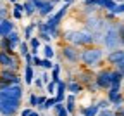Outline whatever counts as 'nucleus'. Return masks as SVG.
Segmentation results:
<instances>
[{
  "label": "nucleus",
  "instance_id": "1",
  "mask_svg": "<svg viewBox=\"0 0 124 116\" xmlns=\"http://www.w3.org/2000/svg\"><path fill=\"white\" fill-rule=\"evenodd\" d=\"M103 57V50L98 47H90L86 45L83 50H81V62L86 66V68H95L102 62Z\"/></svg>",
  "mask_w": 124,
  "mask_h": 116
},
{
  "label": "nucleus",
  "instance_id": "2",
  "mask_svg": "<svg viewBox=\"0 0 124 116\" xmlns=\"http://www.w3.org/2000/svg\"><path fill=\"white\" fill-rule=\"evenodd\" d=\"M64 38L67 42H71L72 45H90L93 43V40H95V37H93L91 31H66L64 33Z\"/></svg>",
  "mask_w": 124,
  "mask_h": 116
},
{
  "label": "nucleus",
  "instance_id": "3",
  "mask_svg": "<svg viewBox=\"0 0 124 116\" xmlns=\"http://www.w3.org/2000/svg\"><path fill=\"white\" fill-rule=\"evenodd\" d=\"M21 106V101L17 99H4V101H0V113L4 116H14L17 113Z\"/></svg>",
  "mask_w": 124,
  "mask_h": 116
},
{
  "label": "nucleus",
  "instance_id": "4",
  "mask_svg": "<svg viewBox=\"0 0 124 116\" xmlns=\"http://www.w3.org/2000/svg\"><path fill=\"white\" fill-rule=\"evenodd\" d=\"M103 43L107 48H110V50H114V48H117V45L121 43L119 40V31L116 26H110L107 31H105V38H103Z\"/></svg>",
  "mask_w": 124,
  "mask_h": 116
},
{
  "label": "nucleus",
  "instance_id": "5",
  "mask_svg": "<svg viewBox=\"0 0 124 116\" xmlns=\"http://www.w3.org/2000/svg\"><path fill=\"white\" fill-rule=\"evenodd\" d=\"M107 99L112 102V106L116 107V111L122 109V102H124V95L121 94V87H110L107 90Z\"/></svg>",
  "mask_w": 124,
  "mask_h": 116
},
{
  "label": "nucleus",
  "instance_id": "6",
  "mask_svg": "<svg viewBox=\"0 0 124 116\" xmlns=\"http://www.w3.org/2000/svg\"><path fill=\"white\" fill-rule=\"evenodd\" d=\"M21 97H23V87L19 83L9 85L5 90H0V101H4V99H17V101H21Z\"/></svg>",
  "mask_w": 124,
  "mask_h": 116
},
{
  "label": "nucleus",
  "instance_id": "7",
  "mask_svg": "<svg viewBox=\"0 0 124 116\" xmlns=\"http://www.w3.org/2000/svg\"><path fill=\"white\" fill-rule=\"evenodd\" d=\"M95 81L102 90H108L112 87V71L110 69H102L98 75H95Z\"/></svg>",
  "mask_w": 124,
  "mask_h": 116
},
{
  "label": "nucleus",
  "instance_id": "8",
  "mask_svg": "<svg viewBox=\"0 0 124 116\" xmlns=\"http://www.w3.org/2000/svg\"><path fill=\"white\" fill-rule=\"evenodd\" d=\"M0 66L2 68H9V69H17V57H14L12 52H4L0 50Z\"/></svg>",
  "mask_w": 124,
  "mask_h": 116
},
{
  "label": "nucleus",
  "instance_id": "9",
  "mask_svg": "<svg viewBox=\"0 0 124 116\" xmlns=\"http://www.w3.org/2000/svg\"><path fill=\"white\" fill-rule=\"evenodd\" d=\"M67 9H69V4H64L57 12H54L52 16H48V19H46V24H48V28H57V26L60 24V19L64 18V14L67 12Z\"/></svg>",
  "mask_w": 124,
  "mask_h": 116
},
{
  "label": "nucleus",
  "instance_id": "10",
  "mask_svg": "<svg viewBox=\"0 0 124 116\" xmlns=\"http://www.w3.org/2000/svg\"><path fill=\"white\" fill-rule=\"evenodd\" d=\"M62 56H64L69 62L81 61V52L76 48V45H66V47H62Z\"/></svg>",
  "mask_w": 124,
  "mask_h": 116
},
{
  "label": "nucleus",
  "instance_id": "11",
  "mask_svg": "<svg viewBox=\"0 0 124 116\" xmlns=\"http://www.w3.org/2000/svg\"><path fill=\"white\" fill-rule=\"evenodd\" d=\"M0 80L9 81L10 85H14V83H21V78L16 75L14 69H9V68H2V69H0Z\"/></svg>",
  "mask_w": 124,
  "mask_h": 116
},
{
  "label": "nucleus",
  "instance_id": "12",
  "mask_svg": "<svg viewBox=\"0 0 124 116\" xmlns=\"http://www.w3.org/2000/svg\"><path fill=\"white\" fill-rule=\"evenodd\" d=\"M107 61H108V64H114V66L124 61V48H114V50H110L107 56Z\"/></svg>",
  "mask_w": 124,
  "mask_h": 116
},
{
  "label": "nucleus",
  "instance_id": "13",
  "mask_svg": "<svg viewBox=\"0 0 124 116\" xmlns=\"http://www.w3.org/2000/svg\"><path fill=\"white\" fill-rule=\"evenodd\" d=\"M12 31H14V23L9 18H4V21L0 23V38L9 37V33H12Z\"/></svg>",
  "mask_w": 124,
  "mask_h": 116
},
{
  "label": "nucleus",
  "instance_id": "14",
  "mask_svg": "<svg viewBox=\"0 0 124 116\" xmlns=\"http://www.w3.org/2000/svg\"><path fill=\"white\" fill-rule=\"evenodd\" d=\"M66 92H67V83L66 81H57V92H55V99H57V102H64V99H66Z\"/></svg>",
  "mask_w": 124,
  "mask_h": 116
},
{
  "label": "nucleus",
  "instance_id": "15",
  "mask_svg": "<svg viewBox=\"0 0 124 116\" xmlns=\"http://www.w3.org/2000/svg\"><path fill=\"white\" fill-rule=\"evenodd\" d=\"M54 9H55V4L52 2V0H46L45 5H43L41 9H38V14H40V16H46V18H48V16L54 14Z\"/></svg>",
  "mask_w": 124,
  "mask_h": 116
},
{
  "label": "nucleus",
  "instance_id": "16",
  "mask_svg": "<svg viewBox=\"0 0 124 116\" xmlns=\"http://www.w3.org/2000/svg\"><path fill=\"white\" fill-rule=\"evenodd\" d=\"M78 81H81L83 85H90L91 81H95V75H93V73H90V71L79 73V75H78Z\"/></svg>",
  "mask_w": 124,
  "mask_h": 116
},
{
  "label": "nucleus",
  "instance_id": "17",
  "mask_svg": "<svg viewBox=\"0 0 124 116\" xmlns=\"http://www.w3.org/2000/svg\"><path fill=\"white\" fill-rule=\"evenodd\" d=\"M85 87H83V83H81V81H69V83H67V92H71V94H79L81 90H83Z\"/></svg>",
  "mask_w": 124,
  "mask_h": 116
},
{
  "label": "nucleus",
  "instance_id": "18",
  "mask_svg": "<svg viewBox=\"0 0 124 116\" xmlns=\"http://www.w3.org/2000/svg\"><path fill=\"white\" fill-rule=\"evenodd\" d=\"M122 81H124V75L119 69H114L112 71V87H121Z\"/></svg>",
  "mask_w": 124,
  "mask_h": 116
},
{
  "label": "nucleus",
  "instance_id": "19",
  "mask_svg": "<svg viewBox=\"0 0 124 116\" xmlns=\"http://www.w3.org/2000/svg\"><path fill=\"white\" fill-rule=\"evenodd\" d=\"M0 50H4V52H14L16 48L12 47L10 40L7 37H4V38H0Z\"/></svg>",
  "mask_w": 124,
  "mask_h": 116
},
{
  "label": "nucleus",
  "instance_id": "20",
  "mask_svg": "<svg viewBox=\"0 0 124 116\" xmlns=\"http://www.w3.org/2000/svg\"><path fill=\"white\" fill-rule=\"evenodd\" d=\"M33 78H35V75H33V66L31 64H26V68H24V81L28 85H31L33 83Z\"/></svg>",
  "mask_w": 124,
  "mask_h": 116
},
{
  "label": "nucleus",
  "instance_id": "21",
  "mask_svg": "<svg viewBox=\"0 0 124 116\" xmlns=\"http://www.w3.org/2000/svg\"><path fill=\"white\" fill-rule=\"evenodd\" d=\"M98 113H100V107H98V104H93V106L83 107V116H97Z\"/></svg>",
  "mask_w": 124,
  "mask_h": 116
},
{
  "label": "nucleus",
  "instance_id": "22",
  "mask_svg": "<svg viewBox=\"0 0 124 116\" xmlns=\"http://www.w3.org/2000/svg\"><path fill=\"white\" fill-rule=\"evenodd\" d=\"M7 38L10 40V43H12V47H14V48H17V47H19V43L23 42V40L19 38V33L16 31V29H14L12 33H9V37H7Z\"/></svg>",
  "mask_w": 124,
  "mask_h": 116
},
{
  "label": "nucleus",
  "instance_id": "23",
  "mask_svg": "<svg viewBox=\"0 0 124 116\" xmlns=\"http://www.w3.org/2000/svg\"><path fill=\"white\" fill-rule=\"evenodd\" d=\"M55 114H57V116H69L71 113H69V109L64 106V102H57V104H55Z\"/></svg>",
  "mask_w": 124,
  "mask_h": 116
},
{
  "label": "nucleus",
  "instance_id": "24",
  "mask_svg": "<svg viewBox=\"0 0 124 116\" xmlns=\"http://www.w3.org/2000/svg\"><path fill=\"white\" fill-rule=\"evenodd\" d=\"M14 19H23V14H24V4H14Z\"/></svg>",
  "mask_w": 124,
  "mask_h": 116
},
{
  "label": "nucleus",
  "instance_id": "25",
  "mask_svg": "<svg viewBox=\"0 0 124 116\" xmlns=\"http://www.w3.org/2000/svg\"><path fill=\"white\" fill-rule=\"evenodd\" d=\"M35 10H38L36 5L31 2V0H26V2H24V14H26V16H33Z\"/></svg>",
  "mask_w": 124,
  "mask_h": 116
},
{
  "label": "nucleus",
  "instance_id": "26",
  "mask_svg": "<svg viewBox=\"0 0 124 116\" xmlns=\"http://www.w3.org/2000/svg\"><path fill=\"white\" fill-rule=\"evenodd\" d=\"M66 107L69 109V113H72L74 111V107H76V94H71V95H67L66 97Z\"/></svg>",
  "mask_w": 124,
  "mask_h": 116
},
{
  "label": "nucleus",
  "instance_id": "27",
  "mask_svg": "<svg viewBox=\"0 0 124 116\" xmlns=\"http://www.w3.org/2000/svg\"><path fill=\"white\" fill-rule=\"evenodd\" d=\"M29 48H31V54H36L38 52V48H40V38L33 37L29 40Z\"/></svg>",
  "mask_w": 124,
  "mask_h": 116
},
{
  "label": "nucleus",
  "instance_id": "28",
  "mask_svg": "<svg viewBox=\"0 0 124 116\" xmlns=\"http://www.w3.org/2000/svg\"><path fill=\"white\" fill-rule=\"evenodd\" d=\"M36 28V23H33V24H29V26H26L24 28V38L26 40H31L33 38V29Z\"/></svg>",
  "mask_w": 124,
  "mask_h": 116
},
{
  "label": "nucleus",
  "instance_id": "29",
  "mask_svg": "<svg viewBox=\"0 0 124 116\" xmlns=\"http://www.w3.org/2000/svg\"><path fill=\"white\" fill-rule=\"evenodd\" d=\"M17 48H19V54H21L23 57H24L26 54H29V52H31V48H29V43H26V42H21Z\"/></svg>",
  "mask_w": 124,
  "mask_h": 116
},
{
  "label": "nucleus",
  "instance_id": "30",
  "mask_svg": "<svg viewBox=\"0 0 124 116\" xmlns=\"http://www.w3.org/2000/svg\"><path fill=\"white\" fill-rule=\"evenodd\" d=\"M46 92L50 95H55V92H57V81L55 80H50L48 83H46Z\"/></svg>",
  "mask_w": 124,
  "mask_h": 116
},
{
  "label": "nucleus",
  "instance_id": "31",
  "mask_svg": "<svg viewBox=\"0 0 124 116\" xmlns=\"http://www.w3.org/2000/svg\"><path fill=\"white\" fill-rule=\"evenodd\" d=\"M43 54H45V57H46V59H52V57H54V54H55V52H54V48H52V45H50V43H46V45L43 47Z\"/></svg>",
  "mask_w": 124,
  "mask_h": 116
},
{
  "label": "nucleus",
  "instance_id": "32",
  "mask_svg": "<svg viewBox=\"0 0 124 116\" xmlns=\"http://www.w3.org/2000/svg\"><path fill=\"white\" fill-rule=\"evenodd\" d=\"M59 75H60V66H59V64H55V66H54V69H52L50 78H52V80H55V81H59V80H60V78H59Z\"/></svg>",
  "mask_w": 124,
  "mask_h": 116
},
{
  "label": "nucleus",
  "instance_id": "33",
  "mask_svg": "<svg viewBox=\"0 0 124 116\" xmlns=\"http://www.w3.org/2000/svg\"><path fill=\"white\" fill-rule=\"evenodd\" d=\"M41 68H45L46 71H52V69H54V64H52V61H50V59L43 57V64H41Z\"/></svg>",
  "mask_w": 124,
  "mask_h": 116
},
{
  "label": "nucleus",
  "instance_id": "34",
  "mask_svg": "<svg viewBox=\"0 0 124 116\" xmlns=\"http://www.w3.org/2000/svg\"><path fill=\"white\" fill-rule=\"evenodd\" d=\"M98 116H119V114H117V113H114L110 107H108V109H100Z\"/></svg>",
  "mask_w": 124,
  "mask_h": 116
},
{
  "label": "nucleus",
  "instance_id": "35",
  "mask_svg": "<svg viewBox=\"0 0 124 116\" xmlns=\"http://www.w3.org/2000/svg\"><path fill=\"white\" fill-rule=\"evenodd\" d=\"M110 104H112V102L108 101V99H102V101L98 102V107H100V109H108V107H110Z\"/></svg>",
  "mask_w": 124,
  "mask_h": 116
},
{
  "label": "nucleus",
  "instance_id": "36",
  "mask_svg": "<svg viewBox=\"0 0 124 116\" xmlns=\"http://www.w3.org/2000/svg\"><path fill=\"white\" fill-rule=\"evenodd\" d=\"M112 12H114L116 16H117V14H124V2H119V4L116 5V9H114Z\"/></svg>",
  "mask_w": 124,
  "mask_h": 116
},
{
  "label": "nucleus",
  "instance_id": "37",
  "mask_svg": "<svg viewBox=\"0 0 124 116\" xmlns=\"http://www.w3.org/2000/svg\"><path fill=\"white\" fill-rule=\"evenodd\" d=\"M43 64V59H40L36 54H33V66H36V68H40V66Z\"/></svg>",
  "mask_w": 124,
  "mask_h": 116
},
{
  "label": "nucleus",
  "instance_id": "38",
  "mask_svg": "<svg viewBox=\"0 0 124 116\" xmlns=\"http://www.w3.org/2000/svg\"><path fill=\"white\" fill-rule=\"evenodd\" d=\"M117 31H119V40H121V43L124 45V24H121V26L117 28Z\"/></svg>",
  "mask_w": 124,
  "mask_h": 116
},
{
  "label": "nucleus",
  "instance_id": "39",
  "mask_svg": "<svg viewBox=\"0 0 124 116\" xmlns=\"http://www.w3.org/2000/svg\"><path fill=\"white\" fill-rule=\"evenodd\" d=\"M29 106H38V97H36L35 94L29 95Z\"/></svg>",
  "mask_w": 124,
  "mask_h": 116
},
{
  "label": "nucleus",
  "instance_id": "40",
  "mask_svg": "<svg viewBox=\"0 0 124 116\" xmlns=\"http://www.w3.org/2000/svg\"><path fill=\"white\" fill-rule=\"evenodd\" d=\"M31 2H33V4L36 5V9H41V7L45 5V2H46V0H31Z\"/></svg>",
  "mask_w": 124,
  "mask_h": 116
},
{
  "label": "nucleus",
  "instance_id": "41",
  "mask_svg": "<svg viewBox=\"0 0 124 116\" xmlns=\"http://www.w3.org/2000/svg\"><path fill=\"white\" fill-rule=\"evenodd\" d=\"M24 61H26V64H31V66H33V54H26V56H24Z\"/></svg>",
  "mask_w": 124,
  "mask_h": 116
},
{
  "label": "nucleus",
  "instance_id": "42",
  "mask_svg": "<svg viewBox=\"0 0 124 116\" xmlns=\"http://www.w3.org/2000/svg\"><path fill=\"white\" fill-rule=\"evenodd\" d=\"M9 85H10L9 81H4V80H0V90H5V88H7Z\"/></svg>",
  "mask_w": 124,
  "mask_h": 116
},
{
  "label": "nucleus",
  "instance_id": "43",
  "mask_svg": "<svg viewBox=\"0 0 124 116\" xmlns=\"http://www.w3.org/2000/svg\"><path fill=\"white\" fill-rule=\"evenodd\" d=\"M41 80H43V83H48L52 78H48V73H43V75H41Z\"/></svg>",
  "mask_w": 124,
  "mask_h": 116
},
{
  "label": "nucleus",
  "instance_id": "44",
  "mask_svg": "<svg viewBox=\"0 0 124 116\" xmlns=\"http://www.w3.org/2000/svg\"><path fill=\"white\" fill-rule=\"evenodd\" d=\"M116 69H119L121 73H124V61H122V62H119V64L116 66Z\"/></svg>",
  "mask_w": 124,
  "mask_h": 116
},
{
  "label": "nucleus",
  "instance_id": "45",
  "mask_svg": "<svg viewBox=\"0 0 124 116\" xmlns=\"http://www.w3.org/2000/svg\"><path fill=\"white\" fill-rule=\"evenodd\" d=\"M31 111H33V109H29V107H28V109H23V111H21V116H29Z\"/></svg>",
  "mask_w": 124,
  "mask_h": 116
},
{
  "label": "nucleus",
  "instance_id": "46",
  "mask_svg": "<svg viewBox=\"0 0 124 116\" xmlns=\"http://www.w3.org/2000/svg\"><path fill=\"white\" fill-rule=\"evenodd\" d=\"M0 14H2L4 18H5V14H7V9H4V7H0Z\"/></svg>",
  "mask_w": 124,
  "mask_h": 116
},
{
  "label": "nucleus",
  "instance_id": "47",
  "mask_svg": "<svg viewBox=\"0 0 124 116\" xmlns=\"http://www.w3.org/2000/svg\"><path fill=\"white\" fill-rule=\"evenodd\" d=\"M29 116H40V113H38V111H31Z\"/></svg>",
  "mask_w": 124,
  "mask_h": 116
},
{
  "label": "nucleus",
  "instance_id": "48",
  "mask_svg": "<svg viewBox=\"0 0 124 116\" xmlns=\"http://www.w3.org/2000/svg\"><path fill=\"white\" fill-rule=\"evenodd\" d=\"M116 113H117L119 116H124V107H122V109H119V111H116Z\"/></svg>",
  "mask_w": 124,
  "mask_h": 116
},
{
  "label": "nucleus",
  "instance_id": "49",
  "mask_svg": "<svg viewBox=\"0 0 124 116\" xmlns=\"http://www.w3.org/2000/svg\"><path fill=\"white\" fill-rule=\"evenodd\" d=\"M43 85V80H36V87H41Z\"/></svg>",
  "mask_w": 124,
  "mask_h": 116
},
{
  "label": "nucleus",
  "instance_id": "50",
  "mask_svg": "<svg viewBox=\"0 0 124 116\" xmlns=\"http://www.w3.org/2000/svg\"><path fill=\"white\" fill-rule=\"evenodd\" d=\"M62 2H66V4H71V2H72V0H62Z\"/></svg>",
  "mask_w": 124,
  "mask_h": 116
},
{
  "label": "nucleus",
  "instance_id": "51",
  "mask_svg": "<svg viewBox=\"0 0 124 116\" xmlns=\"http://www.w3.org/2000/svg\"><path fill=\"white\" fill-rule=\"evenodd\" d=\"M10 2H12V4H17V2H19V0H10Z\"/></svg>",
  "mask_w": 124,
  "mask_h": 116
},
{
  "label": "nucleus",
  "instance_id": "52",
  "mask_svg": "<svg viewBox=\"0 0 124 116\" xmlns=\"http://www.w3.org/2000/svg\"><path fill=\"white\" fill-rule=\"evenodd\" d=\"M2 21H4V16H2V14H0V23H2Z\"/></svg>",
  "mask_w": 124,
  "mask_h": 116
},
{
  "label": "nucleus",
  "instance_id": "53",
  "mask_svg": "<svg viewBox=\"0 0 124 116\" xmlns=\"http://www.w3.org/2000/svg\"><path fill=\"white\" fill-rule=\"evenodd\" d=\"M116 2H117V4H119V2H124V0H116Z\"/></svg>",
  "mask_w": 124,
  "mask_h": 116
},
{
  "label": "nucleus",
  "instance_id": "54",
  "mask_svg": "<svg viewBox=\"0 0 124 116\" xmlns=\"http://www.w3.org/2000/svg\"><path fill=\"white\" fill-rule=\"evenodd\" d=\"M0 114H2V113H0Z\"/></svg>",
  "mask_w": 124,
  "mask_h": 116
},
{
  "label": "nucleus",
  "instance_id": "55",
  "mask_svg": "<svg viewBox=\"0 0 124 116\" xmlns=\"http://www.w3.org/2000/svg\"><path fill=\"white\" fill-rule=\"evenodd\" d=\"M122 75H124V73H122Z\"/></svg>",
  "mask_w": 124,
  "mask_h": 116
}]
</instances>
